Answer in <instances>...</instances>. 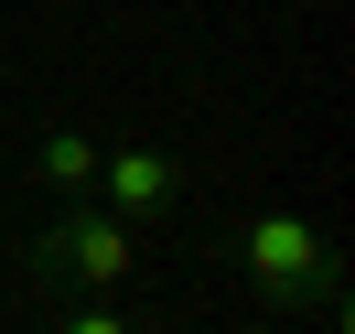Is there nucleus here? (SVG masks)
I'll return each mask as SVG.
<instances>
[{"instance_id":"obj_3","label":"nucleus","mask_w":355,"mask_h":334,"mask_svg":"<svg viewBox=\"0 0 355 334\" xmlns=\"http://www.w3.org/2000/svg\"><path fill=\"white\" fill-rule=\"evenodd\" d=\"M97 194H108V216H173L183 205V162L173 151H97Z\"/></svg>"},{"instance_id":"obj_1","label":"nucleus","mask_w":355,"mask_h":334,"mask_svg":"<svg viewBox=\"0 0 355 334\" xmlns=\"http://www.w3.org/2000/svg\"><path fill=\"white\" fill-rule=\"evenodd\" d=\"M22 281H33V302H44V291H65V281H76V291H108V302H119V291L140 281V237L108 216V205H76V216H54L44 237L22 248Z\"/></svg>"},{"instance_id":"obj_4","label":"nucleus","mask_w":355,"mask_h":334,"mask_svg":"<svg viewBox=\"0 0 355 334\" xmlns=\"http://www.w3.org/2000/svg\"><path fill=\"white\" fill-rule=\"evenodd\" d=\"M33 173H44L54 194H97V140L87 130H44L33 140Z\"/></svg>"},{"instance_id":"obj_2","label":"nucleus","mask_w":355,"mask_h":334,"mask_svg":"<svg viewBox=\"0 0 355 334\" xmlns=\"http://www.w3.org/2000/svg\"><path fill=\"white\" fill-rule=\"evenodd\" d=\"M237 259H248V291H259L269 312H291V302H312V312H334V248L312 237L302 216H248V237H237Z\"/></svg>"},{"instance_id":"obj_5","label":"nucleus","mask_w":355,"mask_h":334,"mask_svg":"<svg viewBox=\"0 0 355 334\" xmlns=\"http://www.w3.org/2000/svg\"><path fill=\"white\" fill-rule=\"evenodd\" d=\"M65 334H130V324H119V312L97 302V312H65Z\"/></svg>"}]
</instances>
